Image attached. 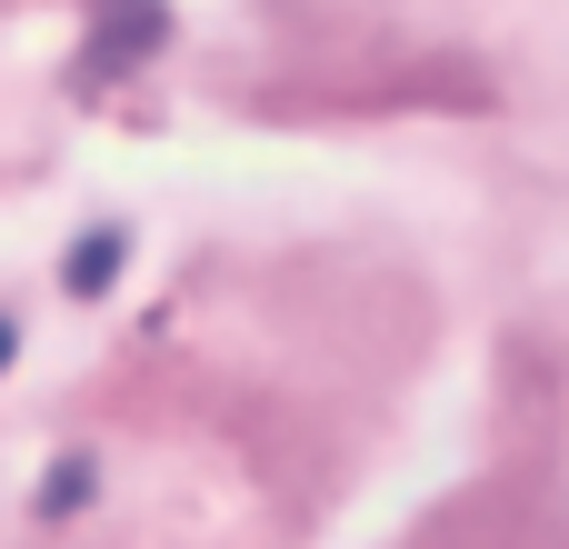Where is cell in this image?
<instances>
[{
  "label": "cell",
  "mask_w": 569,
  "mask_h": 549,
  "mask_svg": "<svg viewBox=\"0 0 569 549\" xmlns=\"http://www.w3.org/2000/svg\"><path fill=\"white\" fill-rule=\"evenodd\" d=\"M120 250H130V240H120V230L100 220V230H90V240L70 250V300H100V290H110V270H120Z\"/></svg>",
  "instance_id": "6da1fadb"
},
{
  "label": "cell",
  "mask_w": 569,
  "mask_h": 549,
  "mask_svg": "<svg viewBox=\"0 0 569 549\" xmlns=\"http://www.w3.org/2000/svg\"><path fill=\"white\" fill-rule=\"evenodd\" d=\"M90 500V460H60L50 480H40V520H60V510H80Z\"/></svg>",
  "instance_id": "7a4b0ae2"
},
{
  "label": "cell",
  "mask_w": 569,
  "mask_h": 549,
  "mask_svg": "<svg viewBox=\"0 0 569 549\" xmlns=\"http://www.w3.org/2000/svg\"><path fill=\"white\" fill-rule=\"evenodd\" d=\"M10 350H20V330H10V310H0V370H10Z\"/></svg>",
  "instance_id": "3957f363"
}]
</instances>
